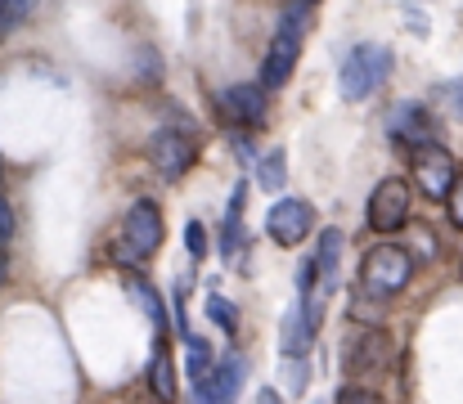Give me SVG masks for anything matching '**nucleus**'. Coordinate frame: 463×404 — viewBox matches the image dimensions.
<instances>
[{
    "label": "nucleus",
    "instance_id": "9",
    "mask_svg": "<svg viewBox=\"0 0 463 404\" xmlns=\"http://www.w3.org/2000/svg\"><path fill=\"white\" fill-rule=\"evenodd\" d=\"M243 360H239V351H230L221 364H212V373L198 382V391H194V404H234L239 396V382H243Z\"/></svg>",
    "mask_w": 463,
    "mask_h": 404
},
{
    "label": "nucleus",
    "instance_id": "24",
    "mask_svg": "<svg viewBox=\"0 0 463 404\" xmlns=\"http://www.w3.org/2000/svg\"><path fill=\"white\" fill-rule=\"evenodd\" d=\"M14 239V211H9V202H5V193H0V248Z\"/></svg>",
    "mask_w": 463,
    "mask_h": 404
},
{
    "label": "nucleus",
    "instance_id": "26",
    "mask_svg": "<svg viewBox=\"0 0 463 404\" xmlns=\"http://www.w3.org/2000/svg\"><path fill=\"white\" fill-rule=\"evenodd\" d=\"M0 278H5V257H0Z\"/></svg>",
    "mask_w": 463,
    "mask_h": 404
},
{
    "label": "nucleus",
    "instance_id": "19",
    "mask_svg": "<svg viewBox=\"0 0 463 404\" xmlns=\"http://www.w3.org/2000/svg\"><path fill=\"white\" fill-rule=\"evenodd\" d=\"M131 292L140 296V305H145V310L154 315L157 333H162V328H166V310H162V301H157V292H154V287H149V283H145V278H131Z\"/></svg>",
    "mask_w": 463,
    "mask_h": 404
},
{
    "label": "nucleus",
    "instance_id": "13",
    "mask_svg": "<svg viewBox=\"0 0 463 404\" xmlns=\"http://www.w3.org/2000/svg\"><path fill=\"white\" fill-rule=\"evenodd\" d=\"M243 198H248V184L239 180L234 193H230L225 230H221V257H225V261H234V257H239V243H243Z\"/></svg>",
    "mask_w": 463,
    "mask_h": 404
},
{
    "label": "nucleus",
    "instance_id": "2",
    "mask_svg": "<svg viewBox=\"0 0 463 404\" xmlns=\"http://www.w3.org/2000/svg\"><path fill=\"white\" fill-rule=\"evenodd\" d=\"M410 274H414V257H410L401 243H378V248H369V257L360 261L364 296H373V301H392L396 292H405Z\"/></svg>",
    "mask_w": 463,
    "mask_h": 404
},
{
    "label": "nucleus",
    "instance_id": "14",
    "mask_svg": "<svg viewBox=\"0 0 463 404\" xmlns=\"http://www.w3.org/2000/svg\"><path fill=\"white\" fill-rule=\"evenodd\" d=\"M387 351H392V346H387V333H378V328H373V333H364V337H360V346H355V355L346 360V369H351V373L383 369V364H387Z\"/></svg>",
    "mask_w": 463,
    "mask_h": 404
},
{
    "label": "nucleus",
    "instance_id": "7",
    "mask_svg": "<svg viewBox=\"0 0 463 404\" xmlns=\"http://www.w3.org/2000/svg\"><path fill=\"white\" fill-rule=\"evenodd\" d=\"M194 157H198V144L189 131H157L149 139V162L162 180H180L194 166Z\"/></svg>",
    "mask_w": 463,
    "mask_h": 404
},
{
    "label": "nucleus",
    "instance_id": "17",
    "mask_svg": "<svg viewBox=\"0 0 463 404\" xmlns=\"http://www.w3.org/2000/svg\"><path fill=\"white\" fill-rule=\"evenodd\" d=\"M184 346H189V378H194V387H198V382L212 373V346H207L198 333H189Z\"/></svg>",
    "mask_w": 463,
    "mask_h": 404
},
{
    "label": "nucleus",
    "instance_id": "11",
    "mask_svg": "<svg viewBox=\"0 0 463 404\" xmlns=\"http://www.w3.org/2000/svg\"><path fill=\"white\" fill-rule=\"evenodd\" d=\"M387 127H392L396 139H410L414 148L437 144V127H432V117H428V108H423V104H396V108H392V117H387Z\"/></svg>",
    "mask_w": 463,
    "mask_h": 404
},
{
    "label": "nucleus",
    "instance_id": "21",
    "mask_svg": "<svg viewBox=\"0 0 463 404\" xmlns=\"http://www.w3.org/2000/svg\"><path fill=\"white\" fill-rule=\"evenodd\" d=\"M184 243H189V257H198V261L207 257V230H203L198 221H189V225H184Z\"/></svg>",
    "mask_w": 463,
    "mask_h": 404
},
{
    "label": "nucleus",
    "instance_id": "23",
    "mask_svg": "<svg viewBox=\"0 0 463 404\" xmlns=\"http://www.w3.org/2000/svg\"><path fill=\"white\" fill-rule=\"evenodd\" d=\"M337 404H383V396L360 391V387H342V391H337Z\"/></svg>",
    "mask_w": 463,
    "mask_h": 404
},
{
    "label": "nucleus",
    "instance_id": "5",
    "mask_svg": "<svg viewBox=\"0 0 463 404\" xmlns=\"http://www.w3.org/2000/svg\"><path fill=\"white\" fill-rule=\"evenodd\" d=\"M414 180H419V193L432 198V202H446V193L455 189L459 180V162L441 148V144H428L414 153Z\"/></svg>",
    "mask_w": 463,
    "mask_h": 404
},
{
    "label": "nucleus",
    "instance_id": "6",
    "mask_svg": "<svg viewBox=\"0 0 463 404\" xmlns=\"http://www.w3.org/2000/svg\"><path fill=\"white\" fill-rule=\"evenodd\" d=\"M369 225L378 234H396L410 225V184L405 180H383L369 198Z\"/></svg>",
    "mask_w": 463,
    "mask_h": 404
},
{
    "label": "nucleus",
    "instance_id": "8",
    "mask_svg": "<svg viewBox=\"0 0 463 404\" xmlns=\"http://www.w3.org/2000/svg\"><path fill=\"white\" fill-rule=\"evenodd\" d=\"M310 221H315V211H310L302 198H279L270 207V216H266V230H270V239L279 248H302L310 234Z\"/></svg>",
    "mask_w": 463,
    "mask_h": 404
},
{
    "label": "nucleus",
    "instance_id": "20",
    "mask_svg": "<svg viewBox=\"0 0 463 404\" xmlns=\"http://www.w3.org/2000/svg\"><path fill=\"white\" fill-rule=\"evenodd\" d=\"M437 95L446 99V113H450L455 122H463V77H459V81H446Z\"/></svg>",
    "mask_w": 463,
    "mask_h": 404
},
{
    "label": "nucleus",
    "instance_id": "12",
    "mask_svg": "<svg viewBox=\"0 0 463 404\" xmlns=\"http://www.w3.org/2000/svg\"><path fill=\"white\" fill-rule=\"evenodd\" d=\"M342 248H346V234H342V230H324V234H319V248H315V257H310L324 296H328L333 283H337V257H342Z\"/></svg>",
    "mask_w": 463,
    "mask_h": 404
},
{
    "label": "nucleus",
    "instance_id": "10",
    "mask_svg": "<svg viewBox=\"0 0 463 404\" xmlns=\"http://www.w3.org/2000/svg\"><path fill=\"white\" fill-rule=\"evenodd\" d=\"M266 104L270 99H266L261 86H230V90H221V113L230 122H239V127H261L266 113H270Z\"/></svg>",
    "mask_w": 463,
    "mask_h": 404
},
{
    "label": "nucleus",
    "instance_id": "25",
    "mask_svg": "<svg viewBox=\"0 0 463 404\" xmlns=\"http://www.w3.org/2000/svg\"><path fill=\"white\" fill-rule=\"evenodd\" d=\"M257 404H284V400H279L275 391H261V396H257Z\"/></svg>",
    "mask_w": 463,
    "mask_h": 404
},
{
    "label": "nucleus",
    "instance_id": "4",
    "mask_svg": "<svg viewBox=\"0 0 463 404\" xmlns=\"http://www.w3.org/2000/svg\"><path fill=\"white\" fill-rule=\"evenodd\" d=\"M157 248H162V211H157L149 198H140L127 221H122V261H149Z\"/></svg>",
    "mask_w": 463,
    "mask_h": 404
},
{
    "label": "nucleus",
    "instance_id": "18",
    "mask_svg": "<svg viewBox=\"0 0 463 404\" xmlns=\"http://www.w3.org/2000/svg\"><path fill=\"white\" fill-rule=\"evenodd\" d=\"M207 315H212V319H216V324H221L230 337L239 333V305H230L225 296H207Z\"/></svg>",
    "mask_w": 463,
    "mask_h": 404
},
{
    "label": "nucleus",
    "instance_id": "15",
    "mask_svg": "<svg viewBox=\"0 0 463 404\" xmlns=\"http://www.w3.org/2000/svg\"><path fill=\"white\" fill-rule=\"evenodd\" d=\"M149 387H154L157 400H175V364H171V351L162 346L154 355V364H149Z\"/></svg>",
    "mask_w": 463,
    "mask_h": 404
},
{
    "label": "nucleus",
    "instance_id": "3",
    "mask_svg": "<svg viewBox=\"0 0 463 404\" xmlns=\"http://www.w3.org/2000/svg\"><path fill=\"white\" fill-rule=\"evenodd\" d=\"M387 68H392V50H383V45H355L351 54H346V63H342V99L346 104H360V99H369L383 81H387Z\"/></svg>",
    "mask_w": 463,
    "mask_h": 404
},
{
    "label": "nucleus",
    "instance_id": "1",
    "mask_svg": "<svg viewBox=\"0 0 463 404\" xmlns=\"http://www.w3.org/2000/svg\"><path fill=\"white\" fill-rule=\"evenodd\" d=\"M310 23H315V9L310 5H284L279 32H275V41L266 50V63H261V90L288 86V77H293V68L302 59V36H307Z\"/></svg>",
    "mask_w": 463,
    "mask_h": 404
},
{
    "label": "nucleus",
    "instance_id": "16",
    "mask_svg": "<svg viewBox=\"0 0 463 404\" xmlns=\"http://www.w3.org/2000/svg\"><path fill=\"white\" fill-rule=\"evenodd\" d=\"M284 180H288V153L275 148V153L261 157V166H257V184L275 193V189H284Z\"/></svg>",
    "mask_w": 463,
    "mask_h": 404
},
{
    "label": "nucleus",
    "instance_id": "22",
    "mask_svg": "<svg viewBox=\"0 0 463 404\" xmlns=\"http://www.w3.org/2000/svg\"><path fill=\"white\" fill-rule=\"evenodd\" d=\"M446 207H450V225L463 230V171H459V180H455V189L446 193Z\"/></svg>",
    "mask_w": 463,
    "mask_h": 404
}]
</instances>
